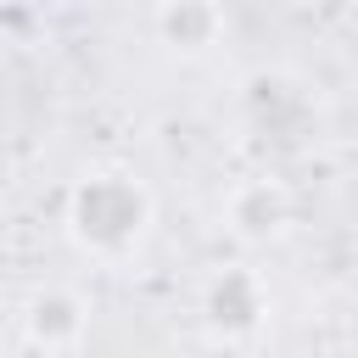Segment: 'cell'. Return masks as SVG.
I'll list each match as a JSON object with an SVG mask.
<instances>
[{"label":"cell","mask_w":358,"mask_h":358,"mask_svg":"<svg viewBox=\"0 0 358 358\" xmlns=\"http://www.w3.org/2000/svg\"><path fill=\"white\" fill-rule=\"evenodd\" d=\"M151 229V190L129 168H90L67 190V235L101 263H123Z\"/></svg>","instance_id":"cell-1"},{"label":"cell","mask_w":358,"mask_h":358,"mask_svg":"<svg viewBox=\"0 0 358 358\" xmlns=\"http://www.w3.org/2000/svg\"><path fill=\"white\" fill-rule=\"evenodd\" d=\"M201 313H207V330H213L218 341H246V336L263 324V313H268L263 274L246 268V263L218 268V274L207 280V291H201Z\"/></svg>","instance_id":"cell-2"},{"label":"cell","mask_w":358,"mask_h":358,"mask_svg":"<svg viewBox=\"0 0 358 358\" xmlns=\"http://www.w3.org/2000/svg\"><path fill=\"white\" fill-rule=\"evenodd\" d=\"M84 324H90V308H84V296H73V291H62V285H50V291H39L34 302H28V313H22V330H28V341L39 347V352H73L78 341H84Z\"/></svg>","instance_id":"cell-3"},{"label":"cell","mask_w":358,"mask_h":358,"mask_svg":"<svg viewBox=\"0 0 358 358\" xmlns=\"http://www.w3.org/2000/svg\"><path fill=\"white\" fill-rule=\"evenodd\" d=\"M224 218H229V229H235L241 241H268V235H280V229L291 224V196H285V185H274V179H246V185L229 190Z\"/></svg>","instance_id":"cell-4"},{"label":"cell","mask_w":358,"mask_h":358,"mask_svg":"<svg viewBox=\"0 0 358 358\" xmlns=\"http://www.w3.org/2000/svg\"><path fill=\"white\" fill-rule=\"evenodd\" d=\"M157 34L173 50H207L224 34V6L218 0H162L157 6Z\"/></svg>","instance_id":"cell-5"},{"label":"cell","mask_w":358,"mask_h":358,"mask_svg":"<svg viewBox=\"0 0 358 358\" xmlns=\"http://www.w3.org/2000/svg\"><path fill=\"white\" fill-rule=\"evenodd\" d=\"M352 6H358V0H352Z\"/></svg>","instance_id":"cell-6"}]
</instances>
